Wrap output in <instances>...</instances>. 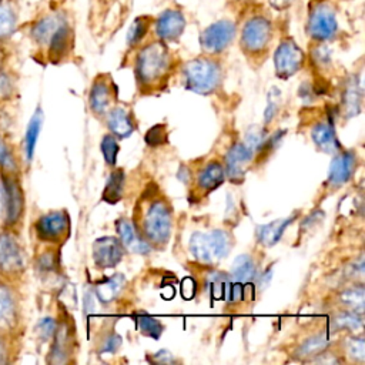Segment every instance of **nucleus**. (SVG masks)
<instances>
[{
    "label": "nucleus",
    "instance_id": "f257e3e1",
    "mask_svg": "<svg viewBox=\"0 0 365 365\" xmlns=\"http://www.w3.org/2000/svg\"><path fill=\"white\" fill-rule=\"evenodd\" d=\"M133 53L135 86L141 94L163 91L180 67L178 56L170 44L155 37L148 38Z\"/></svg>",
    "mask_w": 365,
    "mask_h": 365
},
{
    "label": "nucleus",
    "instance_id": "f03ea898",
    "mask_svg": "<svg viewBox=\"0 0 365 365\" xmlns=\"http://www.w3.org/2000/svg\"><path fill=\"white\" fill-rule=\"evenodd\" d=\"M133 225L140 237L154 248H164L173 232V208L155 188H147L134 208Z\"/></svg>",
    "mask_w": 365,
    "mask_h": 365
},
{
    "label": "nucleus",
    "instance_id": "7ed1b4c3",
    "mask_svg": "<svg viewBox=\"0 0 365 365\" xmlns=\"http://www.w3.org/2000/svg\"><path fill=\"white\" fill-rule=\"evenodd\" d=\"M275 38V24L272 17L261 6L247 11L238 34V46L250 64L258 67L264 64L272 48Z\"/></svg>",
    "mask_w": 365,
    "mask_h": 365
},
{
    "label": "nucleus",
    "instance_id": "20e7f679",
    "mask_svg": "<svg viewBox=\"0 0 365 365\" xmlns=\"http://www.w3.org/2000/svg\"><path fill=\"white\" fill-rule=\"evenodd\" d=\"M184 88L198 94H212L221 88L224 81V67L218 57L200 54L178 67Z\"/></svg>",
    "mask_w": 365,
    "mask_h": 365
},
{
    "label": "nucleus",
    "instance_id": "39448f33",
    "mask_svg": "<svg viewBox=\"0 0 365 365\" xmlns=\"http://www.w3.org/2000/svg\"><path fill=\"white\" fill-rule=\"evenodd\" d=\"M338 6L334 0H309L304 30L311 43H329L341 34Z\"/></svg>",
    "mask_w": 365,
    "mask_h": 365
},
{
    "label": "nucleus",
    "instance_id": "423d86ee",
    "mask_svg": "<svg viewBox=\"0 0 365 365\" xmlns=\"http://www.w3.org/2000/svg\"><path fill=\"white\" fill-rule=\"evenodd\" d=\"M231 247V235L224 230L194 232L190 240V251L192 257L202 264L218 262L230 252Z\"/></svg>",
    "mask_w": 365,
    "mask_h": 365
},
{
    "label": "nucleus",
    "instance_id": "0eeeda50",
    "mask_svg": "<svg viewBox=\"0 0 365 365\" xmlns=\"http://www.w3.org/2000/svg\"><path fill=\"white\" fill-rule=\"evenodd\" d=\"M238 34V21L231 17H224L212 21L200 33L198 43L202 54L221 56L234 43Z\"/></svg>",
    "mask_w": 365,
    "mask_h": 365
},
{
    "label": "nucleus",
    "instance_id": "6e6552de",
    "mask_svg": "<svg viewBox=\"0 0 365 365\" xmlns=\"http://www.w3.org/2000/svg\"><path fill=\"white\" fill-rule=\"evenodd\" d=\"M305 60V51L298 46V43L291 36L282 37L275 46L272 54L275 76L281 80H288L304 67Z\"/></svg>",
    "mask_w": 365,
    "mask_h": 365
},
{
    "label": "nucleus",
    "instance_id": "1a4fd4ad",
    "mask_svg": "<svg viewBox=\"0 0 365 365\" xmlns=\"http://www.w3.org/2000/svg\"><path fill=\"white\" fill-rule=\"evenodd\" d=\"M187 27V17L184 10L174 4L163 9L153 19V37L160 38L168 44L177 43Z\"/></svg>",
    "mask_w": 365,
    "mask_h": 365
},
{
    "label": "nucleus",
    "instance_id": "9d476101",
    "mask_svg": "<svg viewBox=\"0 0 365 365\" xmlns=\"http://www.w3.org/2000/svg\"><path fill=\"white\" fill-rule=\"evenodd\" d=\"M117 100V86L110 73H100L94 77L88 103L90 110L96 117H104L107 111L115 106Z\"/></svg>",
    "mask_w": 365,
    "mask_h": 365
},
{
    "label": "nucleus",
    "instance_id": "9b49d317",
    "mask_svg": "<svg viewBox=\"0 0 365 365\" xmlns=\"http://www.w3.org/2000/svg\"><path fill=\"white\" fill-rule=\"evenodd\" d=\"M67 17H70V14L66 9H53V10H48L47 13H43L41 16L36 17L29 24L27 33H29L30 40L40 50H44V47L47 46L53 33Z\"/></svg>",
    "mask_w": 365,
    "mask_h": 365
},
{
    "label": "nucleus",
    "instance_id": "f8f14e48",
    "mask_svg": "<svg viewBox=\"0 0 365 365\" xmlns=\"http://www.w3.org/2000/svg\"><path fill=\"white\" fill-rule=\"evenodd\" d=\"M34 231L37 238L46 242H60L64 241L70 234V218L63 210L50 211L41 215L36 224Z\"/></svg>",
    "mask_w": 365,
    "mask_h": 365
},
{
    "label": "nucleus",
    "instance_id": "ddd939ff",
    "mask_svg": "<svg viewBox=\"0 0 365 365\" xmlns=\"http://www.w3.org/2000/svg\"><path fill=\"white\" fill-rule=\"evenodd\" d=\"M356 167V154L351 150H339L335 153L334 160L329 165V173L324 187L328 191H335L342 187L354 174Z\"/></svg>",
    "mask_w": 365,
    "mask_h": 365
},
{
    "label": "nucleus",
    "instance_id": "4468645a",
    "mask_svg": "<svg viewBox=\"0 0 365 365\" xmlns=\"http://www.w3.org/2000/svg\"><path fill=\"white\" fill-rule=\"evenodd\" d=\"M254 154H255L254 150L245 141H242V143L238 141L228 148L222 165H224L227 177L232 182L242 181Z\"/></svg>",
    "mask_w": 365,
    "mask_h": 365
},
{
    "label": "nucleus",
    "instance_id": "2eb2a0df",
    "mask_svg": "<svg viewBox=\"0 0 365 365\" xmlns=\"http://www.w3.org/2000/svg\"><path fill=\"white\" fill-rule=\"evenodd\" d=\"M4 187V205H6V224H16L24 210V195L16 174H3Z\"/></svg>",
    "mask_w": 365,
    "mask_h": 365
},
{
    "label": "nucleus",
    "instance_id": "dca6fc26",
    "mask_svg": "<svg viewBox=\"0 0 365 365\" xmlns=\"http://www.w3.org/2000/svg\"><path fill=\"white\" fill-rule=\"evenodd\" d=\"M24 268V257L17 240L9 234H0V271L7 275L19 274Z\"/></svg>",
    "mask_w": 365,
    "mask_h": 365
},
{
    "label": "nucleus",
    "instance_id": "f3484780",
    "mask_svg": "<svg viewBox=\"0 0 365 365\" xmlns=\"http://www.w3.org/2000/svg\"><path fill=\"white\" fill-rule=\"evenodd\" d=\"M124 254V247L115 237L97 238L93 244V259L98 268H111L117 265Z\"/></svg>",
    "mask_w": 365,
    "mask_h": 365
},
{
    "label": "nucleus",
    "instance_id": "a211bd4d",
    "mask_svg": "<svg viewBox=\"0 0 365 365\" xmlns=\"http://www.w3.org/2000/svg\"><path fill=\"white\" fill-rule=\"evenodd\" d=\"M225 178L224 165L217 161H208L202 168H200L194 178V191L197 195H207L217 187L222 184Z\"/></svg>",
    "mask_w": 365,
    "mask_h": 365
},
{
    "label": "nucleus",
    "instance_id": "6ab92c4d",
    "mask_svg": "<svg viewBox=\"0 0 365 365\" xmlns=\"http://www.w3.org/2000/svg\"><path fill=\"white\" fill-rule=\"evenodd\" d=\"M110 133L117 138H127L135 130V120L130 110L121 106L111 107L104 115Z\"/></svg>",
    "mask_w": 365,
    "mask_h": 365
},
{
    "label": "nucleus",
    "instance_id": "aec40b11",
    "mask_svg": "<svg viewBox=\"0 0 365 365\" xmlns=\"http://www.w3.org/2000/svg\"><path fill=\"white\" fill-rule=\"evenodd\" d=\"M19 322V312L16 298L11 289L0 284V335L11 334Z\"/></svg>",
    "mask_w": 365,
    "mask_h": 365
},
{
    "label": "nucleus",
    "instance_id": "412c9836",
    "mask_svg": "<svg viewBox=\"0 0 365 365\" xmlns=\"http://www.w3.org/2000/svg\"><path fill=\"white\" fill-rule=\"evenodd\" d=\"M311 138L317 148L324 153L335 154L341 150V144L336 138L332 123L328 120H318L314 123L311 127Z\"/></svg>",
    "mask_w": 365,
    "mask_h": 365
},
{
    "label": "nucleus",
    "instance_id": "4be33fe9",
    "mask_svg": "<svg viewBox=\"0 0 365 365\" xmlns=\"http://www.w3.org/2000/svg\"><path fill=\"white\" fill-rule=\"evenodd\" d=\"M153 19L154 16L151 14H141L133 20L125 36L128 51H134L143 43L153 37Z\"/></svg>",
    "mask_w": 365,
    "mask_h": 365
},
{
    "label": "nucleus",
    "instance_id": "5701e85b",
    "mask_svg": "<svg viewBox=\"0 0 365 365\" xmlns=\"http://www.w3.org/2000/svg\"><path fill=\"white\" fill-rule=\"evenodd\" d=\"M115 228L120 237L118 240L123 244L124 250H128L135 254H147L150 251L151 247L140 237L131 221L121 217L115 221Z\"/></svg>",
    "mask_w": 365,
    "mask_h": 365
},
{
    "label": "nucleus",
    "instance_id": "b1692460",
    "mask_svg": "<svg viewBox=\"0 0 365 365\" xmlns=\"http://www.w3.org/2000/svg\"><path fill=\"white\" fill-rule=\"evenodd\" d=\"M19 27V11L13 0H0V44L9 41Z\"/></svg>",
    "mask_w": 365,
    "mask_h": 365
},
{
    "label": "nucleus",
    "instance_id": "393cba45",
    "mask_svg": "<svg viewBox=\"0 0 365 365\" xmlns=\"http://www.w3.org/2000/svg\"><path fill=\"white\" fill-rule=\"evenodd\" d=\"M257 264L252 259L251 255H241L238 257L234 264H232V269H231V279L242 284V285H252V281L257 277Z\"/></svg>",
    "mask_w": 365,
    "mask_h": 365
},
{
    "label": "nucleus",
    "instance_id": "a878e982",
    "mask_svg": "<svg viewBox=\"0 0 365 365\" xmlns=\"http://www.w3.org/2000/svg\"><path fill=\"white\" fill-rule=\"evenodd\" d=\"M329 345V341L327 338V335L324 334H317V335H311L307 339H304L295 349V356L301 361H307V359H312L321 354H324L327 351Z\"/></svg>",
    "mask_w": 365,
    "mask_h": 365
},
{
    "label": "nucleus",
    "instance_id": "bb28decb",
    "mask_svg": "<svg viewBox=\"0 0 365 365\" xmlns=\"http://www.w3.org/2000/svg\"><path fill=\"white\" fill-rule=\"evenodd\" d=\"M294 220V217H287V218H279L275 220L269 224L261 225L257 230V240L267 247L274 245L275 242H278V240L281 238L282 232L287 230V227L291 224V221Z\"/></svg>",
    "mask_w": 365,
    "mask_h": 365
},
{
    "label": "nucleus",
    "instance_id": "cd10ccee",
    "mask_svg": "<svg viewBox=\"0 0 365 365\" xmlns=\"http://www.w3.org/2000/svg\"><path fill=\"white\" fill-rule=\"evenodd\" d=\"M41 124H43V111L40 107H37L27 124L26 134H24V155H26V161L29 164L31 163L33 155H34V150H36L37 138H38V134L41 130Z\"/></svg>",
    "mask_w": 365,
    "mask_h": 365
},
{
    "label": "nucleus",
    "instance_id": "c85d7f7f",
    "mask_svg": "<svg viewBox=\"0 0 365 365\" xmlns=\"http://www.w3.org/2000/svg\"><path fill=\"white\" fill-rule=\"evenodd\" d=\"M125 278L121 274H114L104 278L96 285V295L101 302H111L124 288Z\"/></svg>",
    "mask_w": 365,
    "mask_h": 365
},
{
    "label": "nucleus",
    "instance_id": "c756f323",
    "mask_svg": "<svg viewBox=\"0 0 365 365\" xmlns=\"http://www.w3.org/2000/svg\"><path fill=\"white\" fill-rule=\"evenodd\" d=\"M361 97H362V91L359 87V81L355 76H351V78L346 81L344 91H342L344 110L349 117L356 115V113L359 111Z\"/></svg>",
    "mask_w": 365,
    "mask_h": 365
},
{
    "label": "nucleus",
    "instance_id": "7c9ffc66",
    "mask_svg": "<svg viewBox=\"0 0 365 365\" xmlns=\"http://www.w3.org/2000/svg\"><path fill=\"white\" fill-rule=\"evenodd\" d=\"M124 181H125V175L124 171L121 168L114 170L104 187L103 191V200L108 204H115L121 200L123 197V190H124Z\"/></svg>",
    "mask_w": 365,
    "mask_h": 365
},
{
    "label": "nucleus",
    "instance_id": "2f4dec72",
    "mask_svg": "<svg viewBox=\"0 0 365 365\" xmlns=\"http://www.w3.org/2000/svg\"><path fill=\"white\" fill-rule=\"evenodd\" d=\"M339 302L345 307V309L362 314V311H364V287H362V284H356V285L342 289L339 294Z\"/></svg>",
    "mask_w": 365,
    "mask_h": 365
},
{
    "label": "nucleus",
    "instance_id": "473e14b6",
    "mask_svg": "<svg viewBox=\"0 0 365 365\" xmlns=\"http://www.w3.org/2000/svg\"><path fill=\"white\" fill-rule=\"evenodd\" d=\"M334 327L336 331L348 329V331H361L362 329V314L355 312V311H339L334 318H332Z\"/></svg>",
    "mask_w": 365,
    "mask_h": 365
},
{
    "label": "nucleus",
    "instance_id": "72a5a7b5",
    "mask_svg": "<svg viewBox=\"0 0 365 365\" xmlns=\"http://www.w3.org/2000/svg\"><path fill=\"white\" fill-rule=\"evenodd\" d=\"M344 355L351 362L362 364L365 359V341L361 335H352L345 339Z\"/></svg>",
    "mask_w": 365,
    "mask_h": 365
},
{
    "label": "nucleus",
    "instance_id": "f704fd0d",
    "mask_svg": "<svg viewBox=\"0 0 365 365\" xmlns=\"http://www.w3.org/2000/svg\"><path fill=\"white\" fill-rule=\"evenodd\" d=\"M137 322L144 335H148L153 338H160V335L163 334V329H164L163 324L145 312H138Z\"/></svg>",
    "mask_w": 365,
    "mask_h": 365
},
{
    "label": "nucleus",
    "instance_id": "c9c22d12",
    "mask_svg": "<svg viewBox=\"0 0 365 365\" xmlns=\"http://www.w3.org/2000/svg\"><path fill=\"white\" fill-rule=\"evenodd\" d=\"M0 167L6 174H16L17 171V163L13 155V151L9 147V144L1 138V135H0Z\"/></svg>",
    "mask_w": 365,
    "mask_h": 365
},
{
    "label": "nucleus",
    "instance_id": "e433bc0d",
    "mask_svg": "<svg viewBox=\"0 0 365 365\" xmlns=\"http://www.w3.org/2000/svg\"><path fill=\"white\" fill-rule=\"evenodd\" d=\"M101 153H103V157H104L107 165L115 164V158H117V153H118V143H117V137H114L111 133L106 134L103 137Z\"/></svg>",
    "mask_w": 365,
    "mask_h": 365
},
{
    "label": "nucleus",
    "instance_id": "4c0bfd02",
    "mask_svg": "<svg viewBox=\"0 0 365 365\" xmlns=\"http://www.w3.org/2000/svg\"><path fill=\"white\" fill-rule=\"evenodd\" d=\"M16 83L13 76L4 68L0 70V100H7L14 96Z\"/></svg>",
    "mask_w": 365,
    "mask_h": 365
},
{
    "label": "nucleus",
    "instance_id": "58836bf2",
    "mask_svg": "<svg viewBox=\"0 0 365 365\" xmlns=\"http://www.w3.org/2000/svg\"><path fill=\"white\" fill-rule=\"evenodd\" d=\"M167 140V130L164 124H155L153 128H150L145 134V141L150 145H158L163 144Z\"/></svg>",
    "mask_w": 365,
    "mask_h": 365
},
{
    "label": "nucleus",
    "instance_id": "ea45409f",
    "mask_svg": "<svg viewBox=\"0 0 365 365\" xmlns=\"http://www.w3.org/2000/svg\"><path fill=\"white\" fill-rule=\"evenodd\" d=\"M97 1V11H100L104 7L106 14L108 11H123L124 7H130V0H96Z\"/></svg>",
    "mask_w": 365,
    "mask_h": 365
},
{
    "label": "nucleus",
    "instance_id": "a19ab883",
    "mask_svg": "<svg viewBox=\"0 0 365 365\" xmlns=\"http://www.w3.org/2000/svg\"><path fill=\"white\" fill-rule=\"evenodd\" d=\"M56 327H57V324H56V321H54L53 318H50V317L43 318V319L38 322V325H37L40 338H41L43 341H48V339L54 335Z\"/></svg>",
    "mask_w": 365,
    "mask_h": 365
},
{
    "label": "nucleus",
    "instance_id": "79ce46f5",
    "mask_svg": "<svg viewBox=\"0 0 365 365\" xmlns=\"http://www.w3.org/2000/svg\"><path fill=\"white\" fill-rule=\"evenodd\" d=\"M121 342V338L114 332V334H110L108 336L104 338V341L101 342V352H114L118 345Z\"/></svg>",
    "mask_w": 365,
    "mask_h": 365
},
{
    "label": "nucleus",
    "instance_id": "37998d69",
    "mask_svg": "<svg viewBox=\"0 0 365 365\" xmlns=\"http://www.w3.org/2000/svg\"><path fill=\"white\" fill-rule=\"evenodd\" d=\"M294 0H268V4L275 11H285L291 7Z\"/></svg>",
    "mask_w": 365,
    "mask_h": 365
},
{
    "label": "nucleus",
    "instance_id": "c03bdc74",
    "mask_svg": "<svg viewBox=\"0 0 365 365\" xmlns=\"http://www.w3.org/2000/svg\"><path fill=\"white\" fill-rule=\"evenodd\" d=\"M230 3H232V4H240L238 7H241L240 11H242V13H247V11H250L252 7H255L254 0H230Z\"/></svg>",
    "mask_w": 365,
    "mask_h": 365
},
{
    "label": "nucleus",
    "instance_id": "a18cd8bd",
    "mask_svg": "<svg viewBox=\"0 0 365 365\" xmlns=\"http://www.w3.org/2000/svg\"><path fill=\"white\" fill-rule=\"evenodd\" d=\"M164 354H165V351H160V352H157V354H155V359H153V361H155V362H175V361H177L174 356H171V358H165V356H164Z\"/></svg>",
    "mask_w": 365,
    "mask_h": 365
},
{
    "label": "nucleus",
    "instance_id": "49530a36",
    "mask_svg": "<svg viewBox=\"0 0 365 365\" xmlns=\"http://www.w3.org/2000/svg\"><path fill=\"white\" fill-rule=\"evenodd\" d=\"M7 362V349L4 345V341L0 335V364H6Z\"/></svg>",
    "mask_w": 365,
    "mask_h": 365
},
{
    "label": "nucleus",
    "instance_id": "de8ad7c7",
    "mask_svg": "<svg viewBox=\"0 0 365 365\" xmlns=\"http://www.w3.org/2000/svg\"><path fill=\"white\" fill-rule=\"evenodd\" d=\"M6 58H7V51H6L4 46H3V44H0V70H3V68H4Z\"/></svg>",
    "mask_w": 365,
    "mask_h": 365
}]
</instances>
